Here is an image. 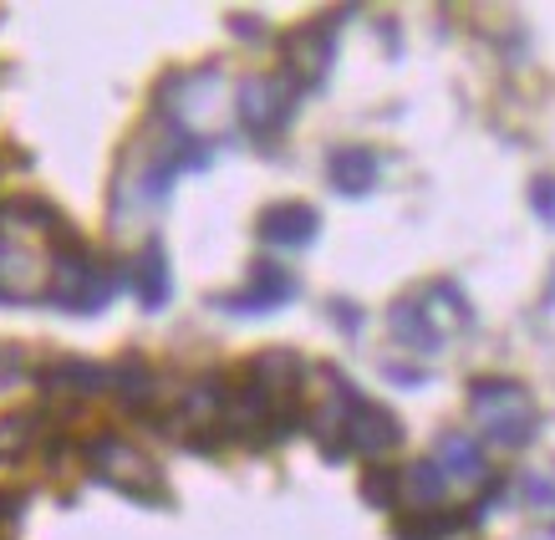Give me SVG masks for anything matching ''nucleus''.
Instances as JSON below:
<instances>
[{
	"label": "nucleus",
	"mask_w": 555,
	"mask_h": 540,
	"mask_svg": "<svg viewBox=\"0 0 555 540\" xmlns=\"http://www.w3.org/2000/svg\"><path fill=\"white\" fill-rule=\"evenodd\" d=\"M87 474H92L98 485H107V490L138 500V505H169V479H164V470H158L143 449L118 439V434H98V439L87 443Z\"/></svg>",
	"instance_id": "3"
},
{
	"label": "nucleus",
	"mask_w": 555,
	"mask_h": 540,
	"mask_svg": "<svg viewBox=\"0 0 555 540\" xmlns=\"http://www.w3.org/2000/svg\"><path fill=\"white\" fill-rule=\"evenodd\" d=\"M326 173H332V189L341 200H367L377 179H383V158L367 149V143H341L326 158Z\"/></svg>",
	"instance_id": "11"
},
{
	"label": "nucleus",
	"mask_w": 555,
	"mask_h": 540,
	"mask_svg": "<svg viewBox=\"0 0 555 540\" xmlns=\"http://www.w3.org/2000/svg\"><path fill=\"white\" fill-rule=\"evenodd\" d=\"M403 443V423L398 413L372 398H357L352 419H347V454H362V459H383Z\"/></svg>",
	"instance_id": "9"
},
{
	"label": "nucleus",
	"mask_w": 555,
	"mask_h": 540,
	"mask_svg": "<svg viewBox=\"0 0 555 540\" xmlns=\"http://www.w3.org/2000/svg\"><path fill=\"white\" fill-rule=\"evenodd\" d=\"M128 281H133L138 306H143V311H164V306H169V296H173V270H169V250H164V240H149V245L133 255Z\"/></svg>",
	"instance_id": "12"
},
{
	"label": "nucleus",
	"mask_w": 555,
	"mask_h": 540,
	"mask_svg": "<svg viewBox=\"0 0 555 540\" xmlns=\"http://www.w3.org/2000/svg\"><path fill=\"white\" fill-rule=\"evenodd\" d=\"M107 393H118L128 408H149L153 393H158V377H153V368L143 362V357L128 352L122 362H113V368H107Z\"/></svg>",
	"instance_id": "18"
},
{
	"label": "nucleus",
	"mask_w": 555,
	"mask_h": 540,
	"mask_svg": "<svg viewBox=\"0 0 555 540\" xmlns=\"http://www.w3.org/2000/svg\"><path fill=\"white\" fill-rule=\"evenodd\" d=\"M250 388H260L275 408H286V413H301V388L306 377H311V368H306L301 352H291V347H270V352H260L250 362V368L240 372Z\"/></svg>",
	"instance_id": "7"
},
{
	"label": "nucleus",
	"mask_w": 555,
	"mask_h": 540,
	"mask_svg": "<svg viewBox=\"0 0 555 540\" xmlns=\"http://www.w3.org/2000/svg\"><path fill=\"white\" fill-rule=\"evenodd\" d=\"M530 209H535L545 224H555V179H551V173L530 184Z\"/></svg>",
	"instance_id": "23"
},
{
	"label": "nucleus",
	"mask_w": 555,
	"mask_h": 540,
	"mask_svg": "<svg viewBox=\"0 0 555 540\" xmlns=\"http://www.w3.org/2000/svg\"><path fill=\"white\" fill-rule=\"evenodd\" d=\"M296 275L291 270H281L275 260H255L250 281L240 291H224V296H215L219 311H230V317H270V311H281V306L296 301Z\"/></svg>",
	"instance_id": "6"
},
{
	"label": "nucleus",
	"mask_w": 555,
	"mask_h": 540,
	"mask_svg": "<svg viewBox=\"0 0 555 540\" xmlns=\"http://www.w3.org/2000/svg\"><path fill=\"white\" fill-rule=\"evenodd\" d=\"M383 377L387 383H398V388H423V368H398V362H387Z\"/></svg>",
	"instance_id": "24"
},
{
	"label": "nucleus",
	"mask_w": 555,
	"mask_h": 540,
	"mask_svg": "<svg viewBox=\"0 0 555 540\" xmlns=\"http://www.w3.org/2000/svg\"><path fill=\"white\" fill-rule=\"evenodd\" d=\"M326 311H332V321H337L341 332H357V326H362V311H357V306H347V301H332Z\"/></svg>",
	"instance_id": "25"
},
{
	"label": "nucleus",
	"mask_w": 555,
	"mask_h": 540,
	"mask_svg": "<svg viewBox=\"0 0 555 540\" xmlns=\"http://www.w3.org/2000/svg\"><path fill=\"white\" fill-rule=\"evenodd\" d=\"M551 536H555V530H551Z\"/></svg>",
	"instance_id": "27"
},
{
	"label": "nucleus",
	"mask_w": 555,
	"mask_h": 540,
	"mask_svg": "<svg viewBox=\"0 0 555 540\" xmlns=\"http://www.w3.org/2000/svg\"><path fill=\"white\" fill-rule=\"evenodd\" d=\"M387 326H392V342H398V347H408V352H418V357H434L438 347H443V332L423 317L418 296H403V301L387 306Z\"/></svg>",
	"instance_id": "13"
},
{
	"label": "nucleus",
	"mask_w": 555,
	"mask_h": 540,
	"mask_svg": "<svg viewBox=\"0 0 555 540\" xmlns=\"http://www.w3.org/2000/svg\"><path fill=\"white\" fill-rule=\"evenodd\" d=\"M443 494H449V474L438 470L434 459H413L408 470H398V505L443 510Z\"/></svg>",
	"instance_id": "15"
},
{
	"label": "nucleus",
	"mask_w": 555,
	"mask_h": 540,
	"mask_svg": "<svg viewBox=\"0 0 555 540\" xmlns=\"http://www.w3.org/2000/svg\"><path fill=\"white\" fill-rule=\"evenodd\" d=\"M118 286H122V270L98 260L77 235L56 245V255H51V281H47L51 306H62L72 317H98V311H107V301L118 296Z\"/></svg>",
	"instance_id": "2"
},
{
	"label": "nucleus",
	"mask_w": 555,
	"mask_h": 540,
	"mask_svg": "<svg viewBox=\"0 0 555 540\" xmlns=\"http://www.w3.org/2000/svg\"><path fill=\"white\" fill-rule=\"evenodd\" d=\"M321 372H326V398L311 408L306 428H311V439L321 443V454L332 459V464H341V459H347V419H352V408L362 393H357L337 368H321Z\"/></svg>",
	"instance_id": "8"
},
{
	"label": "nucleus",
	"mask_w": 555,
	"mask_h": 540,
	"mask_svg": "<svg viewBox=\"0 0 555 540\" xmlns=\"http://www.w3.org/2000/svg\"><path fill=\"white\" fill-rule=\"evenodd\" d=\"M469 413L479 423V434L500 449H530L540 434V408L530 388L515 377H500V372L469 383Z\"/></svg>",
	"instance_id": "1"
},
{
	"label": "nucleus",
	"mask_w": 555,
	"mask_h": 540,
	"mask_svg": "<svg viewBox=\"0 0 555 540\" xmlns=\"http://www.w3.org/2000/svg\"><path fill=\"white\" fill-rule=\"evenodd\" d=\"M301 87L291 82L286 72L281 77H245L235 92V113L240 123L250 128V133L260 138H275V133H286L291 118H296V107H301Z\"/></svg>",
	"instance_id": "4"
},
{
	"label": "nucleus",
	"mask_w": 555,
	"mask_h": 540,
	"mask_svg": "<svg viewBox=\"0 0 555 540\" xmlns=\"http://www.w3.org/2000/svg\"><path fill=\"white\" fill-rule=\"evenodd\" d=\"M551 296H555V281H551Z\"/></svg>",
	"instance_id": "26"
},
{
	"label": "nucleus",
	"mask_w": 555,
	"mask_h": 540,
	"mask_svg": "<svg viewBox=\"0 0 555 540\" xmlns=\"http://www.w3.org/2000/svg\"><path fill=\"white\" fill-rule=\"evenodd\" d=\"M418 306H423V317L434 321L443 337H449V332L474 326V306L464 301V291H459L454 281H434V286H423L418 291Z\"/></svg>",
	"instance_id": "16"
},
{
	"label": "nucleus",
	"mask_w": 555,
	"mask_h": 540,
	"mask_svg": "<svg viewBox=\"0 0 555 540\" xmlns=\"http://www.w3.org/2000/svg\"><path fill=\"white\" fill-rule=\"evenodd\" d=\"M255 235H260V245H270V250H306V245H317L321 235V215L311 209V204H270L266 215H260V224H255Z\"/></svg>",
	"instance_id": "10"
},
{
	"label": "nucleus",
	"mask_w": 555,
	"mask_h": 540,
	"mask_svg": "<svg viewBox=\"0 0 555 540\" xmlns=\"http://www.w3.org/2000/svg\"><path fill=\"white\" fill-rule=\"evenodd\" d=\"M438 464V470L449 474V479H464V485H474V479H489V459L485 449L474 443V434H459V428H449V434H438V449L428 454Z\"/></svg>",
	"instance_id": "14"
},
{
	"label": "nucleus",
	"mask_w": 555,
	"mask_h": 540,
	"mask_svg": "<svg viewBox=\"0 0 555 540\" xmlns=\"http://www.w3.org/2000/svg\"><path fill=\"white\" fill-rule=\"evenodd\" d=\"M332 56H337V21H306L296 31H286L281 41V62H286V77L301 92L326 82V72H332Z\"/></svg>",
	"instance_id": "5"
},
{
	"label": "nucleus",
	"mask_w": 555,
	"mask_h": 540,
	"mask_svg": "<svg viewBox=\"0 0 555 540\" xmlns=\"http://www.w3.org/2000/svg\"><path fill=\"white\" fill-rule=\"evenodd\" d=\"M36 434H41V419H36V413H11V419H0V464L26 454L36 443Z\"/></svg>",
	"instance_id": "20"
},
{
	"label": "nucleus",
	"mask_w": 555,
	"mask_h": 540,
	"mask_svg": "<svg viewBox=\"0 0 555 540\" xmlns=\"http://www.w3.org/2000/svg\"><path fill=\"white\" fill-rule=\"evenodd\" d=\"M362 500H367L372 510L398 505V470H392V464H367V470H362Z\"/></svg>",
	"instance_id": "21"
},
{
	"label": "nucleus",
	"mask_w": 555,
	"mask_h": 540,
	"mask_svg": "<svg viewBox=\"0 0 555 540\" xmlns=\"http://www.w3.org/2000/svg\"><path fill=\"white\" fill-rule=\"evenodd\" d=\"M520 494H525V505L551 510L555 505V479H545V474H525V479H520Z\"/></svg>",
	"instance_id": "22"
},
{
	"label": "nucleus",
	"mask_w": 555,
	"mask_h": 540,
	"mask_svg": "<svg viewBox=\"0 0 555 540\" xmlns=\"http://www.w3.org/2000/svg\"><path fill=\"white\" fill-rule=\"evenodd\" d=\"M464 530V515L454 510H403L398 520H392V540H449Z\"/></svg>",
	"instance_id": "19"
},
{
	"label": "nucleus",
	"mask_w": 555,
	"mask_h": 540,
	"mask_svg": "<svg viewBox=\"0 0 555 540\" xmlns=\"http://www.w3.org/2000/svg\"><path fill=\"white\" fill-rule=\"evenodd\" d=\"M41 383L51 393H77V398H92V393H107V368L102 362H87V357H62L41 372Z\"/></svg>",
	"instance_id": "17"
}]
</instances>
